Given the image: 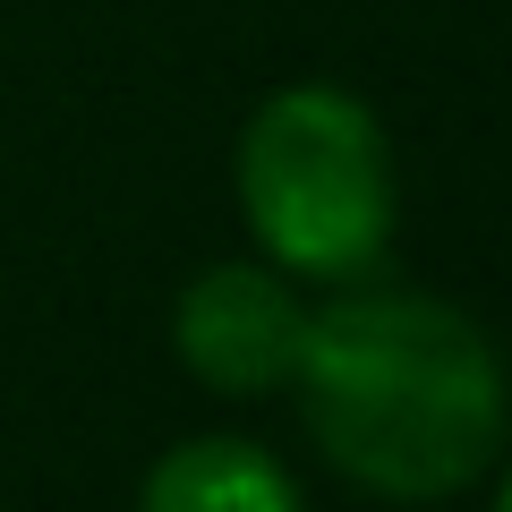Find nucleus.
I'll return each mask as SVG.
<instances>
[{
    "mask_svg": "<svg viewBox=\"0 0 512 512\" xmlns=\"http://www.w3.org/2000/svg\"><path fill=\"white\" fill-rule=\"evenodd\" d=\"M291 384L325 461L393 504L461 495L512 419L495 342L427 291H342L316 308Z\"/></svg>",
    "mask_w": 512,
    "mask_h": 512,
    "instance_id": "f257e3e1",
    "label": "nucleus"
},
{
    "mask_svg": "<svg viewBox=\"0 0 512 512\" xmlns=\"http://www.w3.org/2000/svg\"><path fill=\"white\" fill-rule=\"evenodd\" d=\"M239 205L282 274L359 282L393 248V146L342 86H282L239 137Z\"/></svg>",
    "mask_w": 512,
    "mask_h": 512,
    "instance_id": "f03ea898",
    "label": "nucleus"
},
{
    "mask_svg": "<svg viewBox=\"0 0 512 512\" xmlns=\"http://www.w3.org/2000/svg\"><path fill=\"white\" fill-rule=\"evenodd\" d=\"M171 342H180V367L197 384H214V393H274L299 367L308 308L265 265H214V274H197L180 291Z\"/></svg>",
    "mask_w": 512,
    "mask_h": 512,
    "instance_id": "7ed1b4c3",
    "label": "nucleus"
},
{
    "mask_svg": "<svg viewBox=\"0 0 512 512\" xmlns=\"http://www.w3.org/2000/svg\"><path fill=\"white\" fill-rule=\"evenodd\" d=\"M137 512H299V487L248 436H188L146 470Z\"/></svg>",
    "mask_w": 512,
    "mask_h": 512,
    "instance_id": "20e7f679",
    "label": "nucleus"
},
{
    "mask_svg": "<svg viewBox=\"0 0 512 512\" xmlns=\"http://www.w3.org/2000/svg\"><path fill=\"white\" fill-rule=\"evenodd\" d=\"M495 512H512V478H504V495H495Z\"/></svg>",
    "mask_w": 512,
    "mask_h": 512,
    "instance_id": "39448f33",
    "label": "nucleus"
}]
</instances>
